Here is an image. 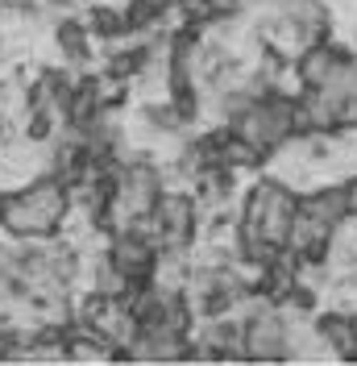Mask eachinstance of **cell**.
<instances>
[{
	"mask_svg": "<svg viewBox=\"0 0 357 366\" xmlns=\"http://www.w3.org/2000/svg\"><path fill=\"white\" fill-rule=\"evenodd\" d=\"M71 217V187L54 171L17 183L0 196V233L9 242H50Z\"/></svg>",
	"mask_w": 357,
	"mask_h": 366,
	"instance_id": "1",
	"label": "cell"
},
{
	"mask_svg": "<svg viewBox=\"0 0 357 366\" xmlns=\"http://www.w3.org/2000/svg\"><path fill=\"white\" fill-rule=\"evenodd\" d=\"M295 204L299 196L291 192L283 179H262L249 187L241 217H237V233H241V262L266 267L274 258L287 254L291 221H295Z\"/></svg>",
	"mask_w": 357,
	"mask_h": 366,
	"instance_id": "2",
	"label": "cell"
},
{
	"mask_svg": "<svg viewBox=\"0 0 357 366\" xmlns=\"http://www.w3.org/2000/svg\"><path fill=\"white\" fill-rule=\"evenodd\" d=\"M241 358L258 362H278L291 358V337H287V317L278 304H258L241 320Z\"/></svg>",
	"mask_w": 357,
	"mask_h": 366,
	"instance_id": "3",
	"label": "cell"
}]
</instances>
